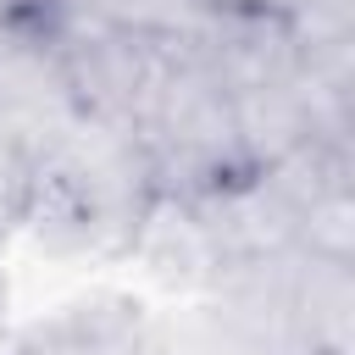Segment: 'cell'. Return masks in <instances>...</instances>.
<instances>
[{"label":"cell","instance_id":"cell-15","mask_svg":"<svg viewBox=\"0 0 355 355\" xmlns=\"http://www.w3.org/2000/svg\"><path fill=\"white\" fill-rule=\"evenodd\" d=\"M0 300H6V277H0Z\"/></svg>","mask_w":355,"mask_h":355},{"label":"cell","instance_id":"cell-12","mask_svg":"<svg viewBox=\"0 0 355 355\" xmlns=\"http://www.w3.org/2000/svg\"><path fill=\"white\" fill-rule=\"evenodd\" d=\"M205 6H255V11H294V0H205Z\"/></svg>","mask_w":355,"mask_h":355},{"label":"cell","instance_id":"cell-4","mask_svg":"<svg viewBox=\"0 0 355 355\" xmlns=\"http://www.w3.org/2000/svg\"><path fill=\"white\" fill-rule=\"evenodd\" d=\"M122 255L133 261V277L166 305H194L222 266L200 211L189 205V194H166V189H155L144 200Z\"/></svg>","mask_w":355,"mask_h":355},{"label":"cell","instance_id":"cell-5","mask_svg":"<svg viewBox=\"0 0 355 355\" xmlns=\"http://www.w3.org/2000/svg\"><path fill=\"white\" fill-rule=\"evenodd\" d=\"M194 61L227 89H261L300 78V39L288 28V11H255V6H205L200 28L183 39Z\"/></svg>","mask_w":355,"mask_h":355},{"label":"cell","instance_id":"cell-6","mask_svg":"<svg viewBox=\"0 0 355 355\" xmlns=\"http://www.w3.org/2000/svg\"><path fill=\"white\" fill-rule=\"evenodd\" d=\"M189 205L200 211V222L216 244V261H250V255L294 250V211L266 183V172L222 178V183L189 194Z\"/></svg>","mask_w":355,"mask_h":355},{"label":"cell","instance_id":"cell-11","mask_svg":"<svg viewBox=\"0 0 355 355\" xmlns=\"http://www.w3.org/2000/svg\"><path fill=\"white\" fill-rule=\"evenodd\" d=\"M28 172H33L28 144L0 122V211H6V216L17 211V200H22V189H28Z\"/></svg>","mask_w":355,"mask_h":355},{"label":"cell","instance_id":"cell-9","mask_svg":"<svg viewBox=\"0 0 355 355\" xmlns=\"http://www.w3.org/2000/svg\"><path fill=\"white\" fill-rule=\"evenodd\" d=\"M139 355H233L227 338L211 327V316L200 305H150Z\"/></svg>","mask_w":355,"mask_h":355},{"label":"cell","instance_id":"cell-13","mask_svg":"<svg viewBox=\"0 0 355 355\" xmlns=\"http://www.w3.org/2000/svg\"><path fill=\"white\" fill-rule=\"evenodd\" d=\"M11 17H17V11H11V0H0V28H6Z\"/></svg>","mask_w":355,"mask_h":355},{"label":"cell","instance_id":"cell-1","mask_svg":"<svg viewBox=\"0 0 355 355\" xmlns=\"http://www.w3.org/2000/svg\"><path fill=\"white\" fill-rule=\"evenodd\" d=\"M133 133L155 166V189H166V194H200L222 178L250 172L239 133H233V100L194 61V50L183 39L166 44Z\"/></svg>","mask_w":355,"mask_h":355},{"label":"cell","instance_id":"cell-8","mask_svg":"<svg viewBox=\"0 0 355 355\" xmlns=\"http://www.w3.org/2000/svg\"><path fill=\"white\" fill-rule=\"evenodd\" d=\"M294 327H300L305 355H349V327H355L349 261L300 255V266H294Z\"/></svg>","mask_w":355,"mask_h":355},{"label":"cell","instance_id":"cell-14","mask_svg":"<svg viewBox=\"0 0 355 355\" xmlns=\"http://www.w3.org/2000/svg\"><path fill=\"white\" fill-rule=\"evenodd\" d=\"M6 233H11V216H6V211H0V244H6Z\"/></svg>","mask_w":355,"mask_h":355},{"label":"cell","instance_id":"cell-3","mask_svg":"<svg viewBox=\"0 0 355 355\" xmlns=\"http://www.w3.org/2000/svg\"><path fill=\"white\" fill-rule=\"evenodd\" d=\"M0 122L28 144L33 161L78 122V94L55 55L50 17H11L0 28Z\"/></svg>","mask_w":355,"mask_h":355},{"label":"cell","instance_id":"cell-7","mask_svg":"<svg viewBox=\"0 0 355 355\" xmlns=\"http://www.w3.org/2000/svg\"><path fill=\"white\" fill-rule=\"evenodd\" d=\"M150 305L128 288H94L22 333V355H139Z\"/></svg>","mask_w":355,"mask_h":355},{"label":"cell","instance_id":"cell-10","mask_svg":"<svg viewBox=\"0 0 355 355\" xmlns=\"http://www.w3.org/2000/svg\"><path fill=\"white\" fill-rule=\"evenodd\" d=\"M294 250L322 255V261H349L355 255V200H349V189H333V194L311 200L294 216Z\"/></svg>","mask_w":355,"mask_h":355},{"label":"cell","instance_id":"cell-2","mask_svg":"<svg viewBox=\"0 0 355 355\" xmlns=\"http://www.w3.org/2000/svg\"><path fill=\"white\" fill-rule=\"evenodd\" d=\"M50 39H55V55H61L67 83L78 94V111L133 128L150 83L161 72L166 44L161 39H139L128 28L83 17V11H50Z\"/></svg>","mask_w":355,"mask_h":355}]
</instances>
